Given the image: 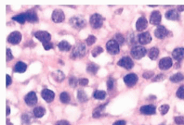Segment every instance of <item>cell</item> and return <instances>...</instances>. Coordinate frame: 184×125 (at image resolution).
<instances>
[{"label": "cell", "instance_id": "cell-1", "mask_svg": "<svg viewBox=\"0 0 184 125\" xmlns=\"http://www.w3.org/2000/svg\"><path fill=\"white\" fill-rule=\"evenodd\" d=\"M87 54V47L84 44L79 43L75 45L72 51V58H80L85 57Z\"/></svg>", "mask_w": 184, "mask_h": 125}, {"label": "cell", "instance_id": "cell-2", "mask_svg": "<svg viewBox=\"0 0 184 125\" xmlns=\"http://www.w3.org/2000/svg\"><path fill=\"white\" fill-rule=\"evenodd\" d=\"M70 24L72 25L73 28L76 30H81L84 27H86L87 22L85 19L81 16H74L70 19Z\"/></svg>", "mask_w": 184, "mask_h": 125}, {"label": "cell", "instance_id": "cell-3", "mask_svg": "<svg viewBox=\"0 0 184 125\" xmlns=\"http://www.w3.org/2000/svg\"><path fill=\"white\" fill-rule=\"evenodd\" d=\"M145 55H146V49H145V47H143L141 45H135L131 49V56L135 59H140Z\"/></svg>", "mask_w": 184, "mask_h": 125}, {"label": "cell", "instance_id": "cell-4", "mask_svg": "<svg viewBox=\"0 0 184 125\" xmlns=\"http://www.w3.org/2000/svg\"><path fill=\"white\" fill-rule=\"evenodd\" d=\"M90 25L92 26V28L99 29L102 26V24H103V18H102L101 15H99L98 13H95L90 17Z\"/></svg>", "mask_w": 184, "mask_h": 125}, {"label": "cell", "instance_id": "cell-5", "mask_svg": "<svg viewBox=\"0 0 184 125\" xmlns=\"http://www.w3.org/2000/svg\"><path fill=\"white\" fill-rule=\"evenodd\" d=\"M119 46L120 45H118V43L115 40H113V39L108 41V43L106 44L107 51L110 54H112V55H116V54L119 53V51H120V47Z\"/></svg>", "mask_w": 184, "mask_h": 125}, {"label": "cell", "instance_id": "cell-6", "mask_svg": "<svg viewBox=\"0 0 184 125\" xmlns=\"http://www.w3.org/2000/svg\"><path fill=\"white\" fill-rule=\"evenodd\" d=\"M124 82L128 87H132L138 82V75L135 73H129L124 77Z\"/></svg>", "mask_w": 184, "mask_h": 125}, {"label": "cell", "instance_id": "cell-7", "mask_svg": "<svg viewBox=\"0 0 184 125\" xmlns=\"http://www.w3.org/2000/svg\"><path fill=\"white\" fill-rule=\"evenodd\" d=\"M34 36L40 41L42 42L43 44L44 43H48V42H50V39H51V36L50 34L48 32H45V31H38L34 33Z\"/></svg>", "mask_w": 184, "mask_h": 125}, {"label": "cell", "instance_id": "cell-8", "mask_svg": "<svg viewBox=\"0 0 184 125\" xmlns=\"http://www.w3.org/2000/svg\"><path fill=\"white\" fill-rule=\"evenodd\" d=\"M118 66L123 67V68H125L126 70H130V69L133 68L134 63H133L132 59L129 57H124L118 61Z\"/></svg>", "mask_w": 184, "mask_h": 125}, {"label": "cell", "instance_id": "cell-9", "mask_svg": "<svg viewBox=\"0 0 184 125\" xmlns=\"http://www.w3.org/2000/svg\"><path fill=\"white\" fill-rule=\"evenodd\" d=\"M168 32H169L166 29V27H164L162 25H158V27L154 31V35L158 39H164L168 35Z\"/></svg>", "mask_w": 184, "mask_h": 125}, {"label": "cell", "instance_id": "cell-10", "mask_svg": "<svg viewBox=\"0 0 184 125\" xmlns=\"http://www.w3.org/2000/svg\"><path fill=\"white\" fill-rule=\"evenodd\" d=\"M52 20L56 23H60V22H62L65 19V15L63 13L62 10H60V9H56L53 11L52 13Z\"/></svg>", "mask_w": 184, "mask_h": 125}, {"label": "cell", "instance_id": "cell-11", "mask_svg": "<svg viewBox=\"0 0 184 125\" xmlns=\"http://www.w3.org/2000/svg\"><path fill=\"white\" fill-rule=\"evenodd\" d=\"M21 40V34L20 32H13L7 37V42L12 45H18Z\"/></svg>", "mask_w": 184, "mask_h": 125}, {"label": "cell", "instance_id": "cell-12", "mask_svg": "<svg viewBox=\"0 0 184 125\" xmlns=\"http://www.w3.org/2000/svg\"><path fill=\"white\" fill-rule=\"evenodd\" d=\"M24 100H25V103L28 105V106H34L36 103H37V97H36V94L34 92H30L28 93L25 97H24Z\"/></svg>", "mask_w": 184, "mask_h": 125}, {"label": "cell", "instance_id": "cell-13", "mask_svg": "<svg viewBox=\"0 0 184 125\" xmlns=\"http://www.w3.org/2000/svg\"><path fill=\"white\" fill-rule=\"evenodd\" d=\"M152 36L150 34V32H142L139 35L138 37V41L140 45H148L149 43L152 42Z\"/></svg>", "mask_w": 184, "mask_h": 125}, {"label": "cell", "instance_id": "cell-14", "mask_svg": "<svg viewBox=\"0 0 184 125\" xmlns=\"http://www.w3.org/2000/svg\"><path fill=\"white\" fill-rule=\"evenodd\" d=\"M41 96L42 97L44 98L45 101H47L48 103H50L54 100V97H55V94L53 91L49 90V89H44L41 93Z\"/></svg>", "mask_w": 184, "mask_h": 125}, {"label": "cell", "instance_id": "cell-15", "mask_svg": "<svg viewBox=\"0 0 184 125\" xmlns=\"http://www.w3.org/2000/svg\"><path fill=\"white\" fill-rule=\"evenodd\" d=\"M140 111L143 115H154L156 111V109L154 105H145L140 108Z\"/></svg>", "mask_w": 184, "mask_h": 125}, {"label": "cell", "instance_id": "cell-16", "mask_svg": "<svg viewBox=\"0 0 184 125\" xmlns=\"http://www.w3.org/2000/svg\"><path fill=\"white\" fill-rule=\"evenodd\" d=\"M172 65H173V62L170 58H164L159 61V68L164 71L168 70L169 68L172 67Z\"/></svg>", "mask_w": 184, "mask_h": 125}, {"label": "cell", "instance_id": "cell-17", "mask_svg": "<svg viewBox=\"0 0 184 125\" xmlns=\"http://www.w3.org/2000/svg\"><path fill=\"white\" fill-rule=\"evenodd\" d=\"M172 55H173L174 59H176L178 61L182 60L184 58V48L178 47V48L174 49V51L172 52Z\"/></svg>", "mask_w": 184, "mask_h": 125}, {"label": "cell", "instance_id": "cell-18", "mask_svg": "<svg viewBox=\"0 0 184 125\" xmlns=\"http://www.w3.org/2000/svg\"><path fill=\"white\" fill-rule=\"evenodd\" d=\"M147 26H148V22H147L146 19L143 18V17L140 18V19L137 20V22H136V28H137V30L140 31V32L145 30V29L147 28Z\"/></svg>", "mask_w": 184, "mask_h": 125}, {"label": "cell", "instance_id": "cell-19", "mask_svg": "<svg viewBox=\"0 0 184 125\" xmlns=\"http://www.w3.org/2000/svg\"><path fill=\"white\" fill-rule=\"evenodd\" d=\"M150 22L154 25H157L161 22V13L159 11H154L150 18Z\"/></svg>", "mask_w": 184, "mask_h": 125}, {"label": "cell", "instance_id": "cell-20", "mask_svg": "<svg viewBox=\"0 0 184 125\" xmlns=\"http://www.w3.org/2000/svg\"><path fill=\"white\" fill-rule=\"evenodd\" d=\"M26 69H27V65L22 62V61H19L15 64L14 66V71L15 72H18V73H22V72H25L26 71Z\"/></svg>", "mask_w": 184, "mask_h": 125}, {"label": "cell", "instance_id": "cell-21", "mask_svg": "<svg viewBox=\"0 0 184 125\" xmlns=\"http://www.w3.org/2000/svg\"><path fill=\"white\" fill-rule=\"evenodd\" d=\"M166 18L169 20H178L180 19V15L178 11L172 9V10H168L166 13Z\"/></svg>", "mask_w": 184, "mask_h": 125}, {"label": "cell", "instance_id": "cell-22", "mask_svg": "<svg viewBox=\"0 0 184 125\" xmlns=\"http://www.w3.org/2000/svg\"><path fill=\"white\" fill-rule=\"evenodd\" d=\"M52 78L56 82L61 83V82H62L65 79V75H64V73L62 71H56L52 72Z\"/></svg>", "mask_w": 184, "mask_h": 125}, {"label": "cell", "instance_id": "cell-23", "mask_svg": "<svg viewBox=\"0 0 184 125\" xmlns=\"http://www.w3.org/2000/svg\"><path fill=\"white\" fill-rule=\"evenodd\" d=\"M26 14V19L30 22H36L38 20V17L34 11H28L25 13Z\"/></svg>", "mask_w": 184, "mask_h": 125}, {"label": "cell", "instance_id": "cell-24", "mask_svg": "<svg viewBox=\"0 0 184 125\" xmlns=\"http://www.w3.org/2000/svg\"><path fill=\"white\" fill-rule=\"evenodd\" d=\"M33 113H34V116L35 118H42L46 113V110L42 107H37L34 110Z\"/></svg>", "mask_w": 184, "mask_h": 125}, {"label": "cell", "instance_id": "cell-25", "mask_svg": "<svg viewBox=\"0 0 184 125\" xmlns=\"http://www.w3.org/2000/svg\"><path fill=\"white\" fill-rule=\"evenodd\" d=\"M148 56L151 59L154 60L158 58L159 56V49L157 47H153L149 50V53H148Z\"/></svg>", "mask_w": 184, "mask_h": 125}, {"label": "cell", "instance_id": "cell-26", "mask_svg": "<svg viewBox=\"0 0 184 125\" xmlns=\"http://www.w3.org/2000/svg\"><path fill=\"white\" fill-rule=\"evenodd\" d=\"M58 47L61 51H69L71 49V45L67 42V41H62L61 43H59Z\"/></svg>", "mask_w": 184, "mask_h": 125}, {"label": "cell", "instance_id": "cell-27", "mask_svg": "<svg viewBox=\"0 0 184 125\" xmlns=\"http://www.w3.org/2000/svg\"><path fill=\"white\" fill-rule=\"evenodd\" d=\"M184 80V75L181 72H178L170 77V81L173 83H181Z\"/></svg>", "mask_w": 184, "mask_h": 125}, {"label": "cell", "instance_id": "cell-28", "mask_svg": "<svg viewBox=\"0 0 184 125\" xmlns=\"http://www.w3.org/2000/svg\"><path fill=\"white\" fill-rule=\"evenodd\" d=\"M77 98H78V100H79L80 102H82V103L87 102L88 99H89L87 94H86L83 90H79V91H78V93H77Z\"/></svg>", "mask_w": 184, "mask_h": 125}, {"label": "cell", "instance_id": "cell-29", "mask_svg": "<svg viewBox=\"0 0 184 125\" xmlns=\"http://www.w3.org/2000/svg\"><path fill=\"white\" fill-rule=\"evenodd\" d=\"M98 70H99V66H98L97 64H95V63H90V64H89V65H88V68H87L88 72L90 73V74H96L97 71H98Z\"/></svg>", "mask_w": 184, "mask_h": 125}, {"label": "cell", "instance_id": "cell-30", "mask_svg": "<svg viewBox=\"0 0 184 125\" xmlns=\"http://www.w3.org/2000/svg\"><path fill=\"white\" fill-rule=\"evenodd\" d=\"M12 19H13V20L18 21V22H20V23H24V22L27 20V19H26V14H25V13H23V14H19V15H17V16H14Z\"/></svg>", "mask_w": 184, "mask_h": 125}, {"label": "cell", "instance_id": "cell-31", "mask_svg": "<svg viewBox=\"0 0 184 125\" xmlns=\"http://www.w3.org/2000/svg\"><path fill=\"white\" fill-rule=\"evenodd\" d=\"M93 97H94L96 99H99V100L104 99L105 97H106V92H104V91H102V90H97V91L94 92Z\"/></svg>", "mask_w": 184, "mask_h": 125}, {"label": "cell", "instance_id": "cell-32", "mask_svg": "<svg viewBox=\"0 0 184 125\" xmlns=\"http://www.w3.org/2000/svg\"><path fill=\"white\" fill-rule=\"evenodd\" d=\"M60 100L61 102L64 103V104H67L70 102V96L67 92H62L61 95H60Z\"/></svg>", "mask_w": 184, "mask_h": 125}, {"label": "cell", "instance_id": "cell-33", "mask_svg": "<svg viewBox=\"0 0 184 125\" xmlns=\"http://www.w3.org/2000/svg\"><path fill=\"white\" fill-rule=\"evenodd\" d=\"M105 106H106V104L101 105V106H99V108H97V109L93 111V118H99V117H100V116H101V112H102V110H104Z\"/></svg>", "mask_w": 184, "mask_h": 125}, {"label": "cell", "instance_id": "cell-34", "mask_svg": "<svg viewBox=\"0 0 184 125\" xmlns=\"http://www.w3.org/2000/svg\"><path fill=\"white\" fill-rule=\"evenodd\" d=\"M102 52H103L102 47H100V46H96V47L93 49V51H92V56H93L94 58H96V57H98L99 54H101Z\"/></svg>", "mask_w": 184, "mask_h": 125}, {"label": "cell", "instance_id": "cell-35", "mask_svg": "<svg viewBox=\"0 0 184 125\" xmlns=\"http://www.w3.org/2000/svg\"><path fill=\"white\" fill-rule=\"evenodd\" d=\"M114 40L118 43L119 45H122L124 44V42H125V38H124V36H123L121 33L115 34V39H114Z\"/></svg>", "mask_w": 184, "mask_h": 125}, {"label": "cell", "instance_id": "cell-36", "mask_svg": "<svg viewBox=\"0 0 184 125\" xmlns=\"http://www.w3.org/2000/svg\"><path fill=\"white\" fill-rule=\"evenodd\" d=\"M79 83V81L75 77V76H71L70 79H69V84L72 86V87H76V84Z\"/></svg>", "mask_w": 184, "mask_h": 125}, {"label": "cell", "instance_id": "cell-37", "mask_svg": "<svg viewBox=\"0 0 184 125\" xmlns=\"http://www.w3.org/2000/svg\"><path fill=\"white\" fill-rule=\"evenodd\" d=\"M177 97L181 99H184V85L181 86L178 90H177V93H176Z\"/></svg>", "mask_w": 184, "mask_h": 125}, {"label": "cell", "instance_id": "cell-38", "mask_svg": "<svg viewBox=\"0 0 184 125\" xmlns=\"http://www.w3.org/2000/svg\"><path fill=\"white\" fill-rule=\"evenodd\" d=\"M159 110H160V113L162 115H166L168 112V110H169V106L168 105H163V106L160 107Z\"/></svg>", "mask_w": 184, "mask_h": 125}, {"label": "cell", "instance_id": "cell-39", "mask_svg": "<svg viewBox=\"0 0 184 125\" xmlns=\"http://www.w3.org/2000/svg\"><path fill=\"white\" fill-rule=\"evenodd\" d=\"M21 120H22V123H31V117H30V115L29 114H27V113H25V114H23L22 116H21Z\"/></svg>", "mask_w": 184, "mask_h": 125}, {"label": "cell", "instance_id": "cell-40", "mask_svg": "<svg viewBox=\"0 0 184 125\" xmlns=\"http://www.w3.org/2000/svg\"><path fill=\"white\" fill-rule=\"evenodd\" d=\"M96 40H97V38L94 35H90L87 38V44H88V45H92L96 42Z\"/></svg>", "mask_w": 184, "mask_h": 125}, {"label": "cell", "instance_id": "cell-41", "mask_svg": "<svg viewBox=\"0 0 184 125\" xmlns=\"http://www.w3.org/2000/svg\"><path fill=\"white\" fill-rule=\"evenodd\" d=\"M174 121H175L176 124H178V125L184 124V117H182V116H178V117H175Z\"/></svg>", "mask_w": 184, "mask_h": 125}, {"label": "cell", "instance_id": "cell-42", "mask_svg": "<svg viewBox=\"0 0 184 125\" xmlns=\"http://www.w3.org/2000/svg\"><path fill=\"white\" fill-rule=\"evenodd\" d=\"M113 85H114V81L113 78H109L108 82H107V88L108 90H112L113 88Z\"/></svg>", "mask_w": 184, "mask_h": 125}, {"label": "cell", "instance_id": "cell-43", "mask_svg": "<svg viewBox=\"0 0 184 125\" xmlns=\"http://www.w3.org/2000/svg\"><path fill=\"white\" fill-rule=\"evenodd\" d=\"M6 59H7V61H9V60H11L12 58H13V56H12V53H11V51H10V49L9 48H7V50H6Z\"/></svg>", "mask_w": 184, "mask_h": 125}, {"label": "cell", "instance_id": "cell-44", "mask_svg": "<svg viewBox=\"0 0 184 125\" xmlns=\"http://www.w3.org/2000/svg\"><path fill=\"white\" fill-rule=\"evenodd\" d=\"M43 46H44V49H45V50H50V49H52V47H53V44H52L51 42L44 43V44H43Z\"/></svg>", "mask_w": 184, "mask_h": 125}, {"label": "cell", "instance_id": "cell-45", "mask_svg": "<svg viewBox=\"0 0 184 125\" xmlns=\"http://www.w3.org/2000/svg\"><path fill=\"white\" fill-rule=\"evenodd\" d=\"M163 80H165V75H164V74H158V75H156V76L153 79L154 82H161V81H163Z\"/></svg>", "mask_w": 184, "mask_h": 125}, {"label": "cell", "instance_id": "cell-46", "mask_svg": "<svg viewBox=\"0 0 184 125\" xmlns=\"http://www.w3.org/2000/svg\"><path fill=\"white\" fill-rule=\"evenodd\" d=\"M154 76V72L153 71H146V72H144L143 74H142V77L144 78V79H150V78H152Z\"/></svg>", "mask_w": 184, "mask_h": 125}, {"label": "cell", "instance_id": "cell-47", "mask_svg": "<svg viewBox=\"0 0 184 125\" xmlns=\"http://www.w3.org/2000/svg\"><path fill=\"white\" fill-rule=\"evenodd\" d=\"M81 86H87L89 84V80L88 79H85V78H82L79 80V83H78Z\"/></svg>", "mask_w": 184, "mask_h": 125}, {"label": "cell", "instance_id": "cell-48", "mask_svg": "<svg viewBox=\"0 0 184 125\" xmlns=\"http://www.w3.org/2000/svg\"><path fill=\"white\" fill-rule=\"evenodd\" d=\"M11 83H12L11 77H10L8 74H7V75H6V86H7V87H8V86L11 84Z\"/></svg>", "mask_w": 184, "mask_h": 125}, {"label": "cell", "instance_id": "cell-49", "mask_svg": "<svg viewBox=\"0 0 184 125\" xmlns=\"http://www.w3.org/2000/svg\"><path fill=\"white\" fill-rule=\"evenodd\" d=\"M56 125H70V123L67 121H59Z\"/></svg>", "mask_w": 184, "mask_h": 125}, {"label": "cell", "instance_id": "cell-50", "mask_svg": "<svg viewBox=\"0 0 184 125\" xmlns=\"http://www.w3.org/2000/svg\"><path fill=\"white\" fill-rule=\"evenodd\" d=\"M113 125H126V122L125 121H117Z\"/></svg>", "mask_w": 184, "mask_h": 125}, {"label": "cell", "instance_id": "cell-51", "mask_svg": "<svg viewBox=\"0 0 184 125\" xmlns=\"http://www.w3.org/2000/svg\"><path fill=\"white\" fill-rule=\"evenodd\" d=\"M178 10H179L180 12H182V11H184V5H181V6H178Z\"/></svg>", "mask_w": 184, "mask_h": 125}, {"label": "cell", "instance_id": "cell-52", "mask_svg": "<svg viewBox=\"0 0 184 125\" xmlns=\"http://www.w3.org/2000/svg\"><path fill=\"white\" fill-rule=\"evenodd\" d=\"M9 113H10V109H9V107L7 106V111H6V115H7V116H8V115H9Z\"/></svg>", "mask_w": 184, "mask_h": 125}, {"label": "cell", "instance_id": "cell-53", "mask_svg": "<svg viewBox=\"0 0 184 125\" xmlns=\"http://www.w3.org/2000/svg\"><path fill=\"white\" fill-rule=\"evenodd\" d=\"M7 125H12V123H9V121L7 120Z\"/></svg>", "mask_w": 184, "mask_h": 125}, {"label": "cell", "instance_id": "cell-54", "mask_svg": "<svg viewBox=\"0 0 184 125\" xmlns=\"http://www.w3.org/2000/svg\"><path fill=\"white\" fill-rule=\"evenodd\" d=\"M160 125H166L165 123H162V124H160Z\"/></svg>", "mask_w": 184, "mask_h": 125}]
</instances>
